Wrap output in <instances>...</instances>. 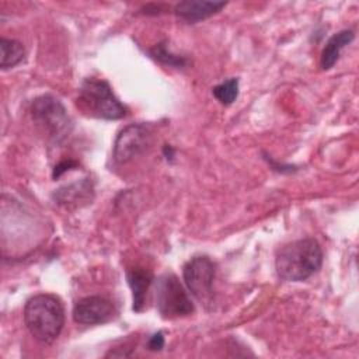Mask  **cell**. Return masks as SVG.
Segmentation results:
<instances>
[{"instance_id":"cell-3","label":"cell","mask_w":359,"mask_h":359,"mask_svg":"<svg viewBox=\"0 0 359 359\" xmlns=\"http://www.w3.org/2000/svg\"><path fill=\"white\" fill-rule=\"evenodd\" d=\"M77 107L88 116L108 121L121 119L128 112V108L114 94L109 83L95 77H88L81 83Z\"/></svg>"},{"instance_id":"cell-2","label":"cell","mask_w":359,"mask_h":359,"mask_svg":"<svg viewBox=\"0 0 359 359\" xmlns=\"http://www.w3.org/2000/svg\"><path fill=\"white\" fill-rule=\"evenodd\" d=\"M24 323L28 332L41 344H52L65 325V309L55 294L39 293L29 297L24 307Z\"/></svg>"},{"instance_id":"cell-12","label":"cell","mask_w":359,"mask_h":359,"mask_svg":"<svg viewBox=\"0 0 359 359\" xmlns=\"http://www.w3.org/2000/svg\"><path fill=\"white\" fill-rule=\"evenodd\" d=\"M55 199L60 205H77L80 202H88L93 198V185L88 180L74 182L66 187L59 188L55 192Z\"/></svg>"},{"instance_id":"cell-10","label":"cell","mask_w":359,"mask_h":359,"mask_svg":"<svg viewBox=\"0 0 359 359\" xmlns=\"http://www.w3.org/2000/svg\"><path fill=\"white\" fill-rule=\"evenodd\" d=\"M126 279L132 289V300H133V311H142L144 306L146 293L153 283V275L150 271L136 266L126 271Z\"/></svg>"},{"instance_id":"cell-15","label":"cell","mask_w":359,"mask_h":359,"mask_svg":"<svg viewBox=\"0 0 359 359\" xmlns=\"http://www.w3.org/2000/svg\"><path fill=\"white\" fill-rule=\"evenodd\" d=\"M238 84H240V80L237 77H230L216 84L212 88V94L222 105H230L238 97Z\"/></svg>"},{"instance_id":"cell-5","label":"cell","mask_w":359,"mask_h":359,"mask_svg":"<svg viewBox=\"0 0 359 359\" xmlns=\"http://www.w3.org/2000/svg\"><path fill=\"white\" fill-rule=\"evenodd\" d=\"M31 115L55 142L65 140L72 130V121L65 105L50 94L36 97L32 101Z\"/></svg>"},{"instance_id":"cell-9","label":"cell","mask_w":359,"mask_h":359,"mask_svg":"<svg viewBox=\"0 0 359 359\" xmlns=\"http://www.w3.org/2000/svg\"><path fill=\"white\" fill-rule=\"evenodd\" d=\"M227 3L224 1H198V0H187L180 1L174 7V13L182 21L189 24L199 22L219 13Z\"/></svg>"},{"instance_id":"cell-6","label":"cell","mask_w":359,"mask_h":359,"mask_svg":"<svg viewBox=\"0 0 359 359\" xmlns=\"http://www.w3.org/2000/svg\"><path fill=\"white\" fill-rule=\"evenodd\" d=\"M215 275V264L206 255H196L191 258L182 268L185 286L199 302H206L212 296Z\"/></svg>"},{"instance_id":"cell-4","label":"cell","mask_w":359,"mask_h":359,"mask_svg":"<svg viewBox=\"0 0 359 359\" xmlns=\"http://www.w3.org/2000/svg\"><path fill=\"white\" fill-rule=\"evenodd\" d=\"M156 309L163 318L187 317L194 313V303L174 273H164L154 280Z\"/></svg>"},{"instance_id":"cell-16","label":"cell","mask_w":359,"mask_h":359,"mask_svg":"<svg viewBox=\"0 0 359 359\" xmlns=\"http://www.w3.org/2000/svg\"><path fill=\"white\" fill-rule=\"evenodd\" d=\"M164 348V335L161 331L154 332L147 341L149 351H161Z\"/></svg>"},{"instance_id":"cell-13","label":"cell","mask_w":359,"mask_h":359,"mask_svg":"<svg viewBox=\"0 0 359 359\" xmlns=\"http://www.w3.org/2000/svg\"><path fill=\"white\" fill-rule=\"evenodd\" d=\"M0 49H1V59H0V67L3 70L11 69L21 63L25 57V49L21 42L15 39H0Z\"/></svg>"},{"instance_id":"cell-11","label":"cell","mask_w":359,"mask_h":359,"mask_svg":"<svg viewBox=\"0 0 359 359\" xmlns=\"http://www.w3.org/2000/svg\"><path fill=\"white\" fill-rule=\"evenodd\" d=\"M355 39V34L351 29H342L337 34H334L325 43L321 57H320V66L323 70L331 69L337 60L341 56V52L345 46H348Z\"/></svg>"},{"instance_id":"cell-8","label":"cell","mask_w":359,"mask_h":359,"mask_svg":"<svg viewBox=\"0 0 359 359\" xmlns=\"http://www.w3.org/2000/svg\"><path fill=\"white\" fill-rule=\"evenodd\" d=\"M73 320L80 325L105 324L115 318V304L101 296H87L80 299L73 307Z\"/></svg>"},{"instance_id":"cell-17","label":"cell","mask_w":359,"mask_h":359,"mask_svg":"<svg viewBox=\"0 0 359 359\" xmlns=\"http://www.w3.org/2000/svg\"><path fill=\"white\" fill-rule=\"evenodd\" d=\"M76 165H77V163H76V161H72V160L59 163V164L55 167V170H53V178L60 177L65 171H67V170H70L72 167H76Z\"/></svg>"},{"instance_id":"cell-7","label":"cell","mask_w":359,"mask_h":359,"mask_svg":"<svg viewBox=\"0 0 359 359\" xmlns=\"http://www.w3.org/2000/svg\"><path fill=\"white\" fill-rule=\"evenodd\" d=\"M151 139V126L149 123H130L116 136L114 143V160L125 164L143 153Z\"/></svg>"},{"instance_id":"cell-1","label":"cell","mask_w":359,"mask_h":359,"mask_svg":"<svg viewBox=\"0 0 359 359\" xmlns=\"http://www.w3.org/2000/svg\"><path fill=\"white\" fill-rule=\"evenodd\" d=\"M323 265V250L314 238H300L285 244L275 257V269L280 279L303 282Z\"/></svg>"},{"instance_id":"cell-14","label":"cell","mask_w":359,"mask_h":359,"mask_svg":"<svg viewBox=\"0 0 359 359\" xmlns=\"http://www.w3.org/2000/svg\"><path fill=\"white\" fill-rule=\"evenodd\" d=\"M150 56L153 59H156L157 62L165 65V66H171V67H185L188 65V59L185 56H181V55H177L174 53L168 45H167V41H163V42H158L157 45H154L150 50H149Z\"/></svg>"}]
</instances>
